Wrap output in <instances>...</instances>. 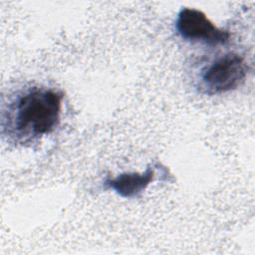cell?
Returning a JSON list of instances; mask_svg holds the SVG:
<instances>
[{
  "label": "cell",
  "instance_id": "7a4b0ae2",
  "mask_svg": "<svg viewBox=\"0 0 255 255\" xmlns=\"http://www.w3.org/2000/svg\"><path fill=\"white\" fill-rule=\"evenodd\" d=\"M248 73L245 59L237 53H226L202 69L199 88L207 95H219L241 86Z\"/></svg>",
  "mask_w": 255,
  "mask_h": 255
},
{
  "label": "cell",
  "instance_id": "3957f363",
  "mask_svg": "<svg viewBox=\"0 0 255 255\" xmlns=\"http://www.w3.org/2000/svg\"><path fill=\"white\" fill-rule=\"evenodd\" d=\"M175 29L183 40L209 46L223 45L230 37L226 30L216 27L202 11L194 8L184 7L178 12Z\"/></svg>",
  "mask_w": 255,
  "mask_h": 255
},
{
  "label": "cell",
  "instance_id": "6da1fadb",
  "mask_svg": "<svg viewBox=\"0 0 255 255\" xmlns=\"http://www.w3.org/2000/svg\"><path fill=\"white\" fill-rule=\"evenodd\" d=\"M62 99L59 92L43 87L18 92L2 111V134L14 143L26 144L51 133L60 124Z\"/></svg>",
  "mask_w": 255,
  "mask_h": 255
},
{
  "label": "cell",
  "instance_id": "277c9868",
  "mask_svg": "<svg viewBox=\"0 0 255 255\" xmlns=\"http://www.w3.org/2000/svg\"><path fill=\"white\" fill-rule=\"evenodd\" d=\"M155 172L152 166H147L141 172H125L116 177L107 178L105 185L125 198H133L139 195L154 179Z\"/></svg>",
  "mask_w": 255,
  "mask_h": 255
}]
</instances>
